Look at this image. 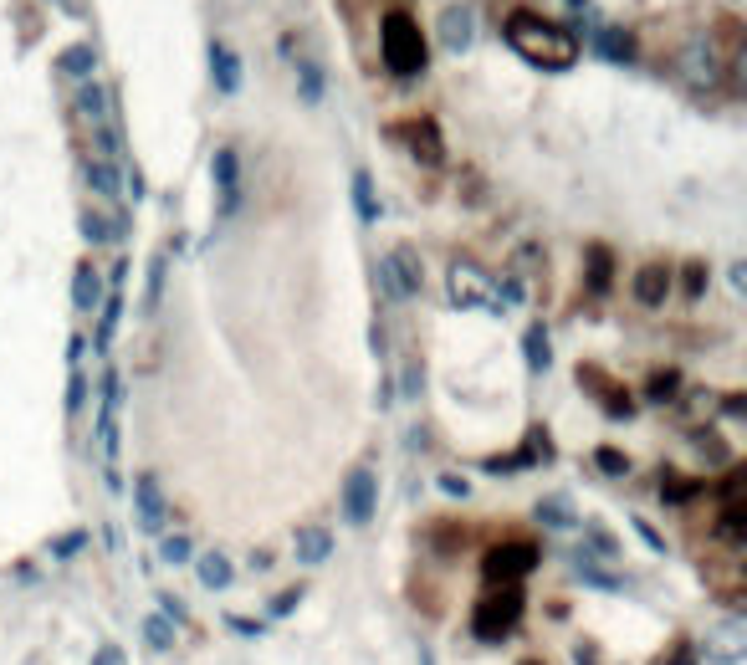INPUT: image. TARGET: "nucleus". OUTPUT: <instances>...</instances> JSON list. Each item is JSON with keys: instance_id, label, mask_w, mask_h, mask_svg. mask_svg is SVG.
<instances>
[{"instance_id": "23", "label": "nucleus", "mask_w": 747, "mask_h": 665, "mask_svg": "<svg viewBox=\"0 0 747 665\" xmlns=\"http://www.w3.org/2000/svg\"><path fill=\"white\" fill-rule=\"evenodd\" d=\"M77 113L82 118H93V123H108V93L98 82H82V93H77Z\"/></svg>"}, {"instance_id": "16", "label": "nucleus", "mask_w": 747, "mask_h": 665, "mask_svg": "<svg viewBox=\"0 0 747 665\" xmlns=\"http://www.w3.org/2000/svg\"><path fill=\"white\" fill-rule=\"evenodd\" d=\"M72 307L77 313H93V307H103V282L93 266H77V277H72Z\"/></svg>"}, {"instance_id": "39", "label": "nucleus", "mask_w": 747, "mask_h": 665, "mask_svg": "<svg viewBox=\"0 0 747 665\" xmlns=\"http://www.w3.org/2000/svg\"><path fill=\"white\" fill-rule=\"evenodd\" d=\"M441 492H446V497H471V486H466V476H451V471H446V476H441Z\"/></svg>"}, {"instance_id": "37", "label": "nucleus", "mask_w": 747, "mask_h": 665, "mask_svg": "<svg viewBox=\"0 0 747 665\" xmlns=\"http://www.w3.org/2000/svg\"><path fill=\"white\" fill-rule=\"evenodd\" d=\"M686 297H701V292H707V266H701V261H686Z\"/></svg>"}, {"instance_id": "14", "label": "nucleus", "mask_w": 747, "mask_h": 665, "mask_svg": "<svg viewBox=\"0 0 747 665\" xmlns=\"http://www.w3.org/2000/svg\"><path fill=\"white\" fill-rule=\"evenodd\" d=\"M210 77H215V87L231 98V93H241V57L226 47V41H210Z\"/></svg>"}, {"instance_id": "17", "label": "nucleus", "mask_w": 747, "mask_h": 665, "mask_svg": "<svg viewBox=\"0 0 747 665\" xmlns=\"http://www.w3.org/2000/svg\"><path fill=\"white\" fill-rule=\"evenodd\" d=\"M594 47H599V57H609V62H635V41L620 31V26H599L594 31Z\"/></svg>"}, {"instance_id": "12", "label": "nucleus", "mask_w": 747, "mask_h": 665, "mask_svg": "<svg viewBox=\"0 0 747 665\" xmlns=\"http://www.w3.org/2000/svg\"><path fill=\"white\" fill-rule=\"evenodd\" d=\"M676 72H681L691 87H717V82H722V62H717V52H712V41H707V47H686L681 62H676Z\"/></svg>"}, {"instance_id": "11", "label": "nucleus", "mask_w": 747, "mask_h": 665, "mask_svg": "<svg viewBox=\"0 0 747 665\" xmlns=\"http://www.w3.org/2000/svg\"><path fill=\"white\" fill-rule=\"evenodd\" d=\"M134 507H139V527L144 532H164V492H159V476L154 471L134 476Z\"/></svg>"}, {"instance_id": "43", "label": "nucleus", "mask_w": 747, "mask_h": 665, "mask_svg": "<svg viewBox=\"0 0 747 665\" xmlns=\"http://www.w3.org/2000/svg\"><path fill=\"white\" fill-rule=\"evenodd\" d=\"M420 665H435V660H430V655H420Z\"/></svg>"}, {"instance_id": "6", "label": "nucleus", "mask_w": 747, "mask_h": 665, "mask_svg": "<svg viewBox=\"0 0 747 665\" xmlns=\"http://www.w3.org/2000/svg\"><path fill=\"white\" fill-rule=\"evenodd\" d=\"M446 292H451L456 307H492V313H497V292H492L487 272H481V266H471V261H456V266H451Z\"/></svg>"}, {"instance_id": "31", "label": "nucleus", "mask_w": 747, "mask_h": 665, "mask_svg": "<svg viewBox=\"0 0 747 665\" xmlns=\"http://www.w3.org/2000/svg\"><path fill=\"white\" fill-rule=\"evenodd\" d=\"M297 82H302V103H318L323 98V77L313 62H297Z\"/></svg>"}, {"instance_id": "21", "label": "nucleus", "mask_w": 747, "mask_h": 665, "mask_svg": "<svg viewBox=\"0 0 747 665\" xmlns=\"http://www.w3.org/2000/svg\"><path fill=\"white\" fill-rule=\"evenodd\" d=\"M522 348H527V369H533V374H543L553 364V348H548V328L543 323H533V328L522 333Z\"/></svg>"}, {"instance_id": "13", "label": "nucleus", "mask_w": 747, "mask_h": 665, "mask_svg": "<svg viewBox=\"0 0 747 665\" xmlns=\"http://www.w3.org/2000/svg\"><path fill=\"white\" fill-rule=\"evenodd\" d=\"M630 292H635L640 307H661L666 292H671V266L666 261H645L640 272H635V282H630Z\"/></svg>"}, {"instance_id": "42", "label": "nucleus", "mask_w": 747, "mask_h": 665, "mask_svg": "<svg viewBox=\"0 0 747 665\" xmlns=\"http://www.w3.org/2000/svg\"><path fill=\"white\" fill-rule=\"evenodd\" d=\"M671 665H691V645H681V650H676V660H671Z\"/></svg>"}, {"instance_id": "32", "label": "nucleus", "mask_w": 747, "mask_h": 665, "mask_svg": "<svg viewBox=\"0 0 747 665\" xmlns=\"http://www.w3.org/2000/svg\"><path fill=\"white\" fill-rule=\"evenodd\" d=\"M82 241L87 246H103V241H113V226L103 215H82Z\"/></svg>"}, {"instance_id": "2", "label": "nucleus", "mask_w": 747, "mask_h": 665, "mask_svg": "<svg viewBox=\"0 0 747 665\" xmlns=\"http://www.w3.org/2000/svg\"><path fill=\"white\" fill-rule=\"evenodd\" d=\"M379 52H384V67L394 77H420L430 67V47H425L415 16H405V11H389L379 21Z\"/></svg>"}, {"instance_id": "3", "label": "nucleus", "mask_w": 747, "mask_h": 665, "mask_svg": "<svg viewBox=\"0 0 747 665\" xmlns=\"http://www.w3.org/2000/svg\"><path fill=\"white\" fill-rule=\"evenodd\" d=\"M533 563H538V543L507 538V543H497L487 558H481V579H487L492 589H512V584H522L527 573H533Z\"/></svg>"}, {"instance_id": "9", "label": "nucleus", "mask_w": 747, "mask_h": 665, "mask_svg": "<svg viewBox=\"0 0 747 665\" xmlns=\"http://www.w3.org/2000/svg\"><path fill=\"white\" fill-rule=\"evenodd\" d=\"M374 507H379V481H374V471H348V481H343V517L354 522V527H364L369 517H374Z\"/></svg>"}, {"instance_id": "38", "label": "nucleus", "mask_w": 747, "mask_h": 665, "mask_svg": "<svg viewBox=\"0 0 747 665\" xmlns=\"http://www.w3.org/2000/svg\"><path fill=\"white\" fill-rule=\"evenodd\" d=\"M82 399H87V379H82V374H72V384H67V410H72V415L82 410Z\"/></svg>"}, {"instance_id": "8", "label": "nucleus", "mask_w": 747, "mask_h": 665, "mask_svg": "<svg viewBox=\"0 0 747 665\" xmlns=\"http://www.w3.org/2000/svg\"><path fill=\"white\" fill-rule=\"evenodd\" d=\"M118 405H123V379L108 369V379H103V410H98V451H103L108 471L118 461Z\"/></svg>"}, {"instance_id": "28", "label": "nucleus", "mask_w": 747, "mask_h": 665, "mask_svg": "<svg viewBox=\"0 0 747 665\" xmlns=\"http://www.w3.org/2000/svg\"><path fill=\"white\" fill-rule=\"evenodd\" d=\"M661 492H666V502H691V497L701 492V481H686V476L666 471V476H661Z\"/></svg>"}, {"instance_id": "35", "label": "nucleus", "mask_w": 747, "mask_h": 665, "mask_svg": "<svg viewBox=\"0 0 747 665\" xmlns=\"http://www.w3.org/2000/svg\"><path fill=\"white\" fill-rule=\"evenodd\" d=\"M574 568H579V579L594 584V589H620V579H609L604 568H594V563H584V558H574Z\"/></svg>"}, {"instance_id": "15", "label": "nucleus", "mask_w": 747, "mask_h": 665, "mask_svg": "<svg viewBox=\"0 0 747 665\" xmlns=\"http://www.w3.org/2000/svg\"><path fill=\"white\" fill-rule=\"evenodd\" d=\"M441 47H446V52H466V47H471V11H466V6H451V11L441 16Z\"/></svg>"}, {"instance_id": "36", "label": "nucleus", "mask_w": 747, "mask_h": 665, "mask_svg": "<svg viewBox=\"0 0 747 665\" xmlns=\"http://www.w3.org/2000/svg\"><path fill=\"white\" fill-rule=\"evenodd\" d=\"M538 522H548V527H574V512H568L563 502H538Z\"/></svg>"}, {"instance_id": "34", "label": "nucleus", "mask_w": 747, "mask_h": 665, "mask_svg": "<svg viewBox=\"0 0 747 665\" xmlns=\"http://www.w3.org/2000/svg\"><path fill=\"white\" fill-rule=\"evenodd\" d=\"M159 558H164V563H185V558H190V538H180V532H169V538L159 543Z\"/></svg>"}, {"instance_id": "44", "label": "nucleus", "mask_w": 747, "mask_h": 665, "mask_svg": "<svg viewBox=\"0 0 747 665\" xmlns=\"http://www.w3.org/2000/svg\"><path fill=\"white\" fill-rule=\"evenodd\" d=\"M522 665H543V660H522Z\"/></svg>"}, {"instance_id": "30", "label": "nucleus", "mask_w": 747, "mask_h": 665, "mask_svg": "<svg viewBox=\"0 0 747 665\" xmlns=\"http://www.w3.org/2000/svg\"><path fill=\"white\" fill-rule=\"evenodd\" d=\"M164 256H154L149 261V292H144V313H154V307H159V297H164Z\"/></svg>"}, {"instance_id": "26", "label": "nucleus", "mask_w": 747, "mask_h": 665, "mask_svg": "<svg viewBox=\"0 0 747 665\" xmlns=\"http://www.w3.org/2000/svg\"><path fill=\"white\" fill-rule=\"evenodd\" d=\"M676 389H681V374H676V369H655V374H650V384H645V394L655 399V405L676 399Z\"/></svg>"}, {"instance_id": "1", "label": "nucleus", "mask_w": 747, "mask_h": 665, "mask_svg": "<svg viewBox=\"0 0 747 665\" xmlns=\"http://www.w3.org/2000/svg\"><path fill=\"white\" fill-rule=\"evenodd\" d=\"M502 36H507V47H512L522 62H533V67L568 72V67L579 62V36L568 31V26H558V21H548V16L517 11V16H507Z\"/></svg>"}, {"instance_id": "24", "label": "nucleus", "mask_w": 747, "mask_h": 665, "mask_svg": "<svg viewBox=\"0 0 747 665\" xmlns=\"http://www.w3.org/2000/svg\"><path fill=\"white\" fill-rule=\"evenodd\" d=\"M93 67H98V52L87 47V41H77V47L62 52V72H72V77H93Z\"/></svg>"}, {"instance_id": "4", "label": "nucleus", "mask_w": 747, "mask_h": 665, "mask_svg": "<svg viewBox=\"0 0 747 665\" xmlns=\"http://www.w3.org/2000/svg\"><path fill=\"white\" fill-rule=\"evenodd\" d=\"M517 619H522V584L492 589L487 599L471 609V630H476V640H507Z\"/></svg>"}, {"instance_id": "46", "label": "nucleus", "mask_w": 747, "mask_h": 665, "mask_svg": "<svg viewBox=\"0 0 747 665\" xmlns=\"http://www.w3.org/2000/svg\"><path fill=\"white\" fill-rule=\"evenodd\" d=\"M57 6H67V0H57Z\"/></svg>"}, {"instance_id": "18", "label": "nucleus", "mask_w": 747, "mask_h": 665, "mask_svg": "<svg viewBox=\"0 0 747 665\" xmlns=\"http://www.w3.org/2000/svg\"><path fill=\"white\" fill-rule=\"evenodd\" d=\"M292 548H297V563H323V558L333 553V532H323V527H302Z\"/></svg>"}, {"instance_id": "19", "label": "nucleus", "mask_w": 747, "mask_h": 665, "mask_svg": "<svg viewBox=\"0 0 747 665\" xmlns=\"http://www.w3.org/2000/svg\"><path fill=\"white\" fill-rule=\"evenodd\" d=\"M195 573L205 589H231V558L226 553H200L195 558Z\"/></svg>"}, {"instance_id": "10", "label": "nucleus", "mask_w": 747, "mask_h": 665, "mask_svg": "<svg viewBox=\"0 0 747 665\" xmlns=\"http://www.w3.org/2000/svg\"><path fill=\"white\" fill-rule=\"evenodd\" d=\"M210 174H215V190H221V215H236V205H241V159H236L231 144L215 149Z\"/></svg>"}, {"instance_id": "33", "label": "nucleus", "mask_w": 747, "mask_h": 665, "mask_svg": "<svg viewBox=\"0 0 747 665\" xmlns=\"http://www.w3.org/2000/svg\"><path fill=\"white\" fill-rule=\"evenodd\" d=\"M594 461H599V471H604V476H625V471H630V456H620L614 446H599V451H594Z\"/></svg>"}, {"instance_id": "22", "label": "nucleus", "mask_w": 747, "mask_h": 665, "mask_svg": "<svg viewBox=\"0 0 747 665\" xmlns=\"http://www.w3.org/2000/svg\"><path fill=\"white\" fill-rule=\"evenodd\" d=\"M87 185H93L103 200H118V190H123V185H118V169H113L108 159H87Z\"/></svg>"}, {"instance_id": "29", "label": "nucleus", "mask_w": 747, "mask_h": 665, "mask_svg": "<svg viewBox=\"0 0 747 665\" xmlns=\"http://www.w3.org/2000/svg\"><path fill=\"white\" fill-rule=\"evenodd\" d=\"M589 287L594 292L609 287V246H589Z\"/></svg>"}, {"instance_id": "20", "label": "nucleus", "mask_w": 747, "mask_h": 665, "mask_svg": "<svg viewBox=\"0 0 747 665\" xmlns=\"http://www.w3.org/2000/svg\"><path fill=\"white\" fill-rule=\"evenodd\" d=\"M123 266H118V272H113V297L103 302V323H98V348H108L113 343V333H118V318H123Z\"/></svg>"}, {"instance_id": "40", "label": "nucleus", "mask_w": 747, "mask_h": 665, "mask_svg": "<svg viewBox=\"0 0 747 665\" xmlns=\"http://www.w3.org/2000/svg\"><path fill=\"white\" fill-rule=\"evenodd\" d=\"M297 599H302V589H287V594H277V599H272V614H287V609H297Z\"/></svg>"}, {"instance_id": "41", "label": "nucleus", "mask_w": 747, "mask_h": 665, "mask_svg": "<svg viewBox=\"0 0 747 665\" xmlns=\"http://www.w3.org/2000/svg\"><path fill=\"white\" fill-rule=\"evenodd\" d=\"M93 665H123V650H118V645H103V650L93 655Z\"/></svg>"}, {"instance_id": "7", "label": "nucleus", "mask_w": 747, "mask_h": 665, "mask_svg": "<svg viewBox=\"0 0 747 665\" xmlns=\"http://www.w3.org/2000/svg\"><path fill=\"white\" fill-rule=\"evenodd\" d=\"M389 133H400V139H410V154L430 169H441L446 164V144H441V128H435L430 118H405V123H394Z\"/></svg>"}, {"instance_id": "5", "label": "nucleus", "mask_w": 747, "mask_h": 665, "mask_svg": "<svg viewBox=\"0 0 747 665\" xmlns=\"http://www.w3.org/2000/svg\"><path fill=\"white\" fill-rule=\"evenodd\" d=\"M379 282H384V297H389V302L420 297V292H425V272H420L415 246H394V251L379 261Z\"/></svg>"}, {"instance_id": "45", "label": "nucleus", "mask_w": 747, "mask_h": 665, "mask_svg": "<svg viewBox=\"0 0 747 665\" xmlns=\"http://www.w3.org/2000/svg\"><path fill=\"white\" fill-rule=\"evenodd\" d=\"M574 6H584V0H574Z\"/></svg>"}, {"instance_id": "27", "label": "nucleus", "mask_w": 747, "mask_h": 665, "mask_svg": "<svg viewBox=\"0 0 747 665\" xmlns=\"http://www.w3.org/2000/svg\"><path fill=\"white\" fill-rule=\"evenodd\" d=\"M354 205H359V220H379V200H374V180L359 169L354 174Z\"/></svg>"}, {"instance_id": "25", "label": "nucleus", "mask_w": 747, "mask_h": 665, "mask_svg": "<svg viewBox=\"0 0 747 665\" xmlns=\"http://www.w3.org/2000/svg\"><path fill=\"white\" fill-rule=\"evenodd\" d=\"M144 640H149L154 650H174V619H169V614H149V619H144Z\"/></svg>"}]
</instances>
